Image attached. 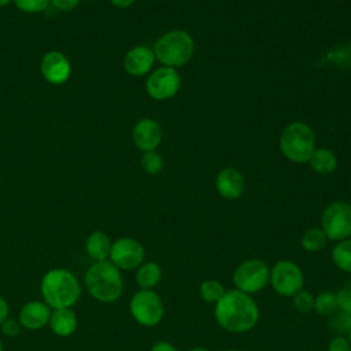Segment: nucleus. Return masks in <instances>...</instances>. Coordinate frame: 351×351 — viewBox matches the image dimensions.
Segmentation results:
<instances>
[{"mask_svg":"<svg viewBox=\"0 0 351 351\" xmlns=\"http://www.w3.org/2000/svg\"><path fill=\"white\" fill-rule=\"evenodd\" d=\"M0 351H3V344H1V341H0Z\"/></svg>","mask_w":351,"mask_h":351,"instance_id":"58836bf2","label":"nucleus"},{"mask_svg":"<svg viewBox=\"0 0 351 351\" xmlns=\"http://www.w3.org/2000/svg\"><path fill=\"white\" fill-rule=\"evenodd\" d=\"M18 10L27 14H36L44 11L51 0H14Z\"/></svg>","mask_w":351,"mask_h":351,"instance_id":"bb28decb","label":"nucleus"},{"mask_svg":"<svg viewBox=\"0 0 351 351\" xmlns=\"http://www.w3.org/2000/svg\"><path fill=\"white\" fill-rule=\"evenodd\" d=\"M10 1H11V0H0V7H4V5H7Z\"/></svg>","mask_w":351,"mask_h":351,"instance_id":"e433bc0d","label":"nucleus"},{"mask_svg":"<svg viewBox=\"0 0 351 351\" xmlns=\"http://www.w3.org/2000/svg\"><path fill=\"white\" fill-rule=\"evenodd\" d=\"M282 154L292 162H307L315 149L313 130L303 122H293L285 128L280 137Z\"/></svg>","mask_w":351,"mask_h":351,"instance_id":"39448f33","label":"nucleus"},{"mask_svg":"<svg viewBox=\"0 0 351 351\" xmlns=\"http://www.w3.org/2000/svg\"><path fill=\"white\" fill-rule=\"evenodd\" d=\"M51 3L60 11H71L78 5L80 0H51Z\"/></svg>","mask_w":351,"mask_h":351,"instance_id":"2f4dec72","label":"nucleus"},{"mask_svg":"<svg viewBox=\"0 0 351 351\" xmlns=\"http://www.w3.org/2000/svg\"><path fill=\"white\" fill-rule=\"evenodd\" d=\"M223 285L217 280H207L200 284V296L210 303H217L225 293Z\"/></svg>","mask_w":351,"mask_h":351,"instance_id":"b1692460","label":"nucleus"},{"mask_svg":"<svg viewBox=\"0 0 351 351\" xmlns=\"http://www.w3.org/2000/svg\"><path fill=\"white\" fill-rule=\"evenodd\" d=\"M325 244H326V236H325L322 229H317V228L308 229L303 234L302 245L306 251H310V252L319 251L325 247Z\"/></svg>","mask_w":351,"mask_h":351,"instance_id":"4be33fe9","label":"nucleus"},{"mask_svg":"<svg viewBox=\"0 0 351 351\" xmlns=\"http://www.w3.org/2000/svg\"><path fill=\"white\" fill-rule=\"evenodd\" d=\"M189 351H208V350L203 348V347H195V348H191Z\"/></svg>","mask_w":351,"mask_h":351,"instance_id":"c9c22d12","label":"nucleus"},{"mask_svg":"<svg viewBox=\"0 0 351 351\" xmlns=\"http://www.w3.org/2000/svg\"><path fill=\"white\" fill-rule=\"evenodd\" d=\"M270 280L267 265L261 259H248L237 266L233 273V282L239 291L254 293L265 288Z\"/></svg>","mask_w":351,"mask_h":351,"instance_id":"423d86ee","label":"nucleus"},{"mask_svg":"<svg viewBox=\"0 0 351 351\" xmlns=\"http://www.w3.org/2000/svg\"><path fill=\"white\" fill-rule=\"evenodd\" d=\"M110 259L118 269H136L144 261V248L137 240L130 237H122L112 243Z\"/></svg>","mask_w":351,"mask_h":351,"instance_id":"9d476101","label":"nucleus"},{"mask_svg":"<svg viewBox=\"0 0 351 351\" xmlns=\"http://www.w3.org/2000/svg\"><path fill=\"white\" fill-rule=\"evenodd\" d=\"M0 325H1V332L5 336H8V337L16 336L19 333V330H21L19 324L15 319H12V318H5Z\"/></svg>","mask_w":351,"mask_h":351,"instance_id":"c756f323","label":"nucleus"},{"mask_svg":"<svg viewBox=\"0 0 351 351\" xmlns=\"http://www.w3.org/2000/svg\"><path fill=\"white\" fill-rule=\"evenodd\" d=\"M85 285L92 298L104 303L117 300L123 289L119 269L111 261L93 263L85 274Z\"/></svg>","mask_w":351,"mask_h":351,"instance_id":"7ed1b4c3","label":"nucleus"},{"mask_svg":"<svg viewBox=\"0 0 351 351\" xmlns=\"http://www.w3.org/2000/svg\"><path fill=\"white\" fill-rule=\"evenodd\" d=\"M293 304L300 313H310L314 308V296L304 289H300L293 295Z\"/></svg>","mask_w":351,"mask_h":351,"instance_id":"a878e982","label":"nucleus"},{"mask_svg":"<svg viewBox=\"0 0 351 351\" xmlns=\"http://www.w3.org/2000/svg\"><path fill=\"white\" fill-rule=\"evenodd\" d=\"M332 259L339 269L351 273V240L346 239L337 243L332 251Z\"/></svg>","mask_w":351,"mask_h":351,"instance_id":"412c9836","label":"nucleus"},{"mask_svg":"<svg viewBox=\"0 0 351 351\" xmlns=\"http://www.w3.org/2000/svg\"><path fill=\"white\" fill-rule=\"evenodd\" d=\"M336 300H337V308L343 313L351 314V288H343L337 295H336Z\"/></svg>","mask_w":351,"mask_h":351,"instance_id":"c85d7f7f","label":"nucleus"},{"mask_svg":"<svg viewBox=\"0 0 351 351\" xmlns=\"http://www.w3.org/2000/svg\"><path fill=\"white\" fill-rule=\"evenodd\" d=\"M151 351H177V348L167 341H159L152 346Z\"/></svg>","mask_w":351,"mask_h":351,"instance_id":"473e14b6","label":"nucleus"},{"mask_svg":"<svg viewBox=\"0 0 351 351\" xmlns=\"http://www.w3.org/2000/svg\"><path fill=\"white\" fill-rule=\"evenodd\" d=\"M7 315H8V306L5 300L0 296V324L7 318Z\"/></svg>","mask_w":351,"mask_h":351,"instance_id":"72a5a7b5","label":"nucleus"},{"mask_svg":"<svg viewBox=\"0 0 351 351\" xmlns=\"http://www.w3.org/2000/svg\"><path fill=\"white\" fill-rule=\"evenodd\" d=\"M215 185L222 197L232 200L241 196L244 191V178L239 170L226 167L217 176Z\"/></svg>","mask_w":351,"mask_h":351,"instance_id":"2eb2a0df","label":"nucleus"},{"mask_svg":"<svg viewBox=\"0 0 351 351\" xmlns=\"http://www.w3.org/2000/svg\"><path fill=\"white\" fill-rule=\"evenodd\" d=\"M217 322L233 333L251 330L259 318L258 306L254 299L239 289L226 291L215 306Z\"/></svg>","mask_w":351,"mask_h":351,"instance_id":"f257e3e1","label":"nucleus"},{"mask_svg":"<svg viewBox=\"0 0 351 351\" xmlns=\"http://www.w3.org/2000/svg\"><path fill=\"white\" fill-rule=\"evenodd\" d=\"M195 43L193 38L182 30H173L155 43V58L167 67H177L185 64L193 55Z\"/></svg>","mask_w":351,"mask_h":351,"instance_id":"20e7f679","label":"nucleus"},{"mask_svg":"<svg viewBox=\"0 0 351 351\" xmlns=\"http://www.w3.org/2000/svg\"><path fill=\"white\" fill-rule=\"evenodd\" d=\"M348 341H350V344H351V329H350V332H348Z\"/></svg>","mask_w":351,"mask_h":351,"instance_id":"4c0bfd02","label":"nucleus"},{"mask_svg":"<svg viewBox=\"0 0 351 351\" xmlns=\"http://www.w3.org/2000/svg\"><path fill=\"white\" fill-rule=\"evenodd\" d=\"M322 230L330 240H346L351 236V206L336 202L326 207L322 214Z\"/></svg>","mask_w":351,"mask_h":351,"instance_id":"0eeeda50","label":"nucleus"},{"mask_svg":"<svg viewBox=\"0 0 351 351\" xmlns=\"http://www.w3.org/2000/svg\"><path fill=\"white\" fill-rule=\"evenodd\" d=\"M49 325L58 336H70L77 329V315L69 307L53 308L49 317Z\"/></svg>","mask_w":351,"mask_h":351,"instance_id":"f3484780","label":"nucleus"},{"mask_svg":"<svg viewBox=\"0 0 351 351\" xmlns=\"http://www.w3.org/2000/svg\"><path fill=\"white\" fill-rule=\"evenodd\" d=\"M130 313L138 324L154 326L163 317V304L158 293L151 289H141L130 300Z\"/></svg>","mask_w":351,"mask_h":351,"instance_id":"6e6552de","label":"nucleus"},{"mask_svg":"<svg viewBox=\"0 0 351 351\" xmlns=\"http://www.w3.org/2000/svg\"><path fill=\"white\" fill-rule=\"evenodd\" d=\"M115 7L118 8H126L129 5H132L136 0H110Z\"/></svg>","mask_w":351,"mask_h":351,"instance_id":"f704fd0d","label":"nucleus"},{"mask_svg":"<svg viewBox=\"0 0 351 351\" xmlns=\"http://www.w3.org/2000/svg\"><path fill=\"white\" fill-rule=\"evenodd\" d=\"M51 310L45 302H29L19 311V321L27 329H40L49 322Z\"/></svg>","mask_w":351,"mask_h":351,"instance_id":"dca6fc26","label":"nucleus"},{"mask_svg":"<svg viewBox=\"0 0 351 351\" xmlns=\"http://www.w3.org/2000/svg\"><path fill=\"white\" fill-rule=\"evenodd\" d=\"M328 351H351V344L344 337H335L329 343Z\"/></svg>","mask_w":351,"mask_h":351,"instance_id":"7c9ffc66","label":"nucleus"},{"mask_svg":"<svg viewBox=\"0 0 351 351\" xmlns=\"http://www.w3.org/2000/svg\"><path fill=\"white\" fill-rule=\"evenodd\" d=\"M80 292V282L70 270L52 269L43 277L41 295L52 308L73 306L78 300Z\"/></svg>","mask_w":351,"mask_h":351,"instance_id":"f03ea898","label":"nucleus"},{"mask_svg":"<svg viewBox=\"0 0 351 351\" xmlns=\"http://www.w3.org/2000/svg\"><path fill=\"white\" fill-rule=\"evenodd\" d=\"M330 328H332V330H336L339 333L350 332V329H351V314L340 311L336 315V318H333L330 321Z\"/></svg>","mask_w":351,"mask_h":351,"instance_id":"cd10ccee","label":"nucleus"},{"mask_svg":"<svg viewBox=\"0 0 351 351\" xmlns=\"http://www.w3.org/2000/svg\"><path fill=\"white\" fill-rule=\"evenodd\" d=\"M111 240L110 237L100 230H96L93 233H90L85 241V248L88 255L95 259L96 262L100 261H107V258L110 256V251H111Z\"/></svg>","mask_w":351,"mask_h":351,"instance_id":"a211bd4d","label":"nucleus"},{"mask_svg":"<svg viewBox=\"0 0 351 351\" xmlns=\"http://www.w3.org/2000/svg\"><path fill=\"white\" fill-rule=\"evenodd\" d=\"M308 160L311 163V167L319 174L332 173L336 169V165H337L335 154L330 149H326V148L314 149V152L311 154Z\"/></svg>","mask_w":351,"mask_h":351,"instance_id":"aec40b11","label":"nucleus"},{"mask_svg":"<svg viewBox=\"0 0 351 351\" xmlns=\"http://www.w3.org/2000/svg\"><path fill=\"white\" fill-rule=\"evenodd\" d=\"M154 60H155L154 52L148 47L138 45V47L132 48L126 53V56L123 59V67L128 74L140 77V75L147 74L151 70Z\"/></svg>","mask_w":351,"mask_h":351,"instance_id":"4468645a","label":"nucleus"},{"mask_svg":"<svg viewBox=\"0 0 351 351\" xmlns=\"http://www.w3.org/2000/svg\"><path fill=\"white\" fill-rule=\"evenodd\" d=\"M141 166L148 174H158L163 167V159L158 152L147 151L141 158Z\"/></svg>","mask_w":351,"mask_h":351,"instance_id":"393cba45","label":"nucleus"},{"mask_svg":"<svg viewBox=\"0 0 351 351\" xmlns=\"http://www.w3.org/2000/svg\"><path fill=\"white\" fill-rule=\"evenodd\" d=\"M314 308L321 315L335 314L339 310L336 295L332 292H321L314 298Z\"/></svg>","mask_w":351,"mask_h":351,"instance_id":"5701e85b","label":"nucleus"},{"mask_svg":"<svg viewBox=\"0 0 351 351\" xmlns=\"http://www.w3.org/2000/svg\"><path fill=\"white\" fill-rule=\"evenodd\" d=\"M162 278V269L155 262L141 263L138 266L136 281L141 289H152Z\"/></svg>","mask_w":351,"mask_h":351,"instance_id":"6ab92c4d","label":"nucleus"},{"mask_svg":"<svg viewBox=\"0 0 351 351\" xmlns=\"http://www.w3.org/2000/svg\"><path fill=\"white\" fill-rule=\"evenodd\" d=\"M147 92L155 100H167L180 89V75L173 67H160L147 80Z\"/></svg>","mask_w":351,"mask_h":351,"instance_id":"9b49d317","label":"nucleus"},{"mask_svg":"<svg viewBox=\"0 0 351 351\" xmlns=\"http://www.w3.org/2000/svg\"><path fill=\"white\" fill-rule=\"evenodd\" d=\"M40 70L49 84L60 85L69 80L71 66L66 55L59 51H49L43 56Z\"/></svg>","mask_w":351,"mask_h":351,"instance_id":"f8f14e48","label":"nucleus"},{"mask_svg":"<svg viewBox=\"0 0 351 351\" xmlns=\"http://www.w3.org/2000/svg\"><path fill=\"white\" fill-rule=\"evenodd\" d=\"M270 281L274 291L282 296H293L303 287V273L291 261L277 262L270 271Z\"/></svg>","mask_w":351,"mask_h":351,"instance_id":"1a4fd4ad","label":"nucleus"},{"mask_svg":"<svg viewBox=\"0 0 351 351\" xmlns=\"http://www.w3.org/2000/svg\"><path fill=\"white\" fill-rule=\"evenodd\" d=\"M226 351H237V350H226Z\"/></svg>","mask_w":351,"mask_h":351,"instance_id":"ea45409f","label":"nucleus"},{"mask_svg":"<svg viewBox=\"0 0 351 351\" xmlns=\"http://www.w3.org/2000/svg\"><path fill=\"white\" fill-rule=\"evenodd\" d=\"M132 138L138 149L144 152L155 151L162 141V129L156 121L144 118L134 125Z\"/></svg>","mask_w":351,"mask_h":351,"instance_id":"ddd939ff","label":"nucleus"}]
</instances>
